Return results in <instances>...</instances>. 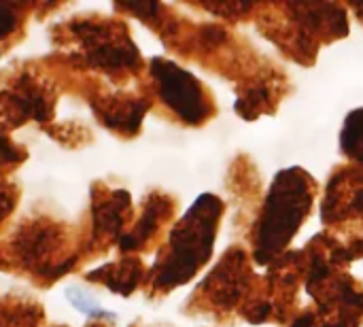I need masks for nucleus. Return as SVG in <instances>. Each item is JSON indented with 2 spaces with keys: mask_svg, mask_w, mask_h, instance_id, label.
Returning a JSON list of instances; mask_svg holds the SVG:
<instances>
[{
  "mask_svg": "<svg viewBox=\"0 0 363 327\" xmlns=\"http://www.w3.org/2000/svg\"><path fill=\"white\" fill-rule=\"evenodd\" d=\"M221 213V200L206 194L200 196L187 215L174 226L168 238V253L155 268V285L160 289H172L187 283L208 262Z\"/></svg>",
  "mask_w": 363,
  "mask_h": 327,
  "instance_id": "obj_1",
  "label": "nucleus"
},
{
  "mask_svg": "<svg viewBox=\"0 0 363 327\" xmlns=\"http://www.w3.org/2000/svg\"><path fill=\"white\" fill-rule=\"evenodd\" d=\"M313 200L315 183L304 170L289 168L274 179L255 232V260L259 264H270L283 253L308 217Z\"/></svg>",
  "mask_w": 363,
  "mask_h": 327,
  "instance_id": "obj_2",
  "label": "nucleus"
},
{
  "mask_svg": "<svg viewBox=\"0 0 363 327\" xmlns=\"http://www.w3.org/2000/svg\"><path fill=\"white\" fill-rule=\"evenodd\" d=\"M151 74L157 81L160 98L170 106L185 123H202L211 115V104L202 83L181 66L155 57L151 62Z\"/></svg>",
  "mask_w": 363,
  "mask_h": 327,
  "instance_id": "obj_3",
  "label": "nucleus"
},
{
  "mask_svg": "<svg viewBox=\"0 0 363 327\" xmlns=\"http://www.w3.org/2000/svg\"><path fill=\"white\" fill-rule=\"evenodd\" d=\"M72 34L83 47L85 64L100 70H121L138 66V47L128 34H119L108 23L79 21L72 23Z\"/></svg>",
  "mask_w": 363,
  "mask_h": 327,
  "instance_id": "obj_4",
  "label": "nucleus"
},
{
  "mask_svg": "<svg viewBox=\"0 0 363 327\" xmlns=\"http://www.w3.org/2000/svg\"><path fill=\"white\" fill-rule=\"evenodd\" d=\"M247 283V266H245V253L232 251L223 257V262L213 270V275L206 279L202 289L208 292L211 300L219 306H234L245 289Z\"/></svg>",
  "mask_w": 363,
  "mask_h": 327,
  "instance_id": "obj_5",
  "label": "nucleus"
},
{
  "mask_svg": "<svg viewBox=\"0 0 363 327\" xmlns=\"http://www.w3.org/2000/svg\"><path fill=\"white\" fill-rule=\"evenodd\" d=\"M15 247L23 262L40 264L49 255V251H55L57 247V228L32 223L30 228L21 230V234L15 240Z\"/></svg>",
  "mask_w": 363,
  "mask_h": 327,
  "instance_id": "obj_6",
  "label": "nucleus"
},
{
  "mask_svg": "<svg viewBox=\"0 0 363 327\" xmlns=\"http://www.w3.org/2000/svg\"><path fill=\"white\" fill-rule=\"evenodd\" d=\"M147 109L149 104L145 100H113L100 109V117L108 128L121 130L125 134H134Z\"/></svg>",
  "mask_w": 363,
  "mask_h": 327,
  "instance_id": "obj_7",
  "label": "nucleus"
},
{
  "mask_svg": "<svg viewBox=\"0 0 363 327\" xmlns=\"http://www.w3.org/2000/svg\"><path fill=\"white\" fill-rule=\"evenodd\" d=\"M140 275H143V268H140L138 260H123L119 264H111L106 268L96 270V275H89L87 279L89 281H100L106 287H111V292L128 296L138 285Z\"/></svg>",
  "mask_w": 363,
  "mask_h": 327,
  "instance_id": "obj_8",
  "label": "nucleus"
},
{
  "mask_svg": "<svg viewBox=\"0 0 363 327\" xmlns=\"http://www.w3.org/2000/svg\"><path fill=\"white\" fill-rule=\"evenodd\" d=\"M130 211V196L125 192H113L108 194V198H104L100 204L94 206V226H96V234L104 232H119V228L123 226V219Z\"/></svg>",
  "mask_w": 363,
  "mask_h": 327,
  "instance_id": "obj_9",
  "label": "nucleus"
},
{
  "mask_svg": "<svg viewBox=\"0 0 363 327\" xmlns=\"http://www.w3.org/2000/svg\"><path fill=\"white\" fill-rule=\"evenodd\" d=\"M168 211H172V206H170L168 200H157V198H155L153 202H149L147 209H145V213H143V217H140V221L136 223V230H134L132 234L119 238V247H121L123 251L138 249V247H140L143 243H147L149 236L157 230V226H160L162 219L168 215Z\"/></svg>",
  "mask_w": 363,
  "mask_h": 327,
  "instance_id": "obj_10",
  "label": "nucleus"
},
{
  "mask_svg": "<svg viewBox=\"0 0 363 327\" xmlns=\"http://www.w3.org/2000/svg\"><path fill=\"white\" fill-rule=\"evenodd\" d=\"M342 151L363 166V109L347 117L342 130Z\"/></svg>",
  "mask_w": 363,
  "mask_h": 327,
  "instance_id": "obj_11",
  "label": "nucleus"
},
{
  "mask_svg": "<svg viewBox=\"0 0 363 327\" xmlns=\"http://www.w3.org/2000/svg\"><path fill=\"white\" fill-rule=\"evenodd\" d=\"M17 15H15V4L0 2V38L9 36L15 30Z\"/></svg>",
  "mask_w": 363,
  "mask_h": 327,
  "instance_id": "obj_12",
  "label": "nucleus"
},
{
  "mask_svg": "<svg viewBox=\"0 0 363 327\" xmlns=\"http://www.w3.org/2000/svg\"><path fill=\"white\" fill-rule=\"evenodd\" d=\"M11 206H13V200H11L4 192H0V219H2L4 215H9Z\"/></svg>",
  "mask_w": 363,
  "mask_h": 327,
  "instance_id": "obj_13",
  "label": "nucleus"
}]
</instances>
